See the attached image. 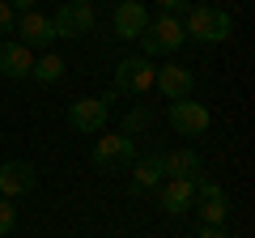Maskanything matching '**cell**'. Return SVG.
Returning a JSON list of instances; mask_svg holds the SVG:
<instances>
[{"label": "cell", "instance_id": "6", "mask_svg": "<svg viewBox=\"0 0 255 238\" xmlns=\"http://www.w3.org/2000/svg\"><path fill=\"white\" fill-rule=\"evenodd\" d=\"M51 26H55V38H85L98 26V13H94V4H60L51 13Z\"/></svg>", "mask_w": 255, "mask_h": 238}, {"label": "cell", "instance_id": "17", "mask_svg": "<svg viewBox=\"0 0 255 238\" xmlns=\"http://www.w3.org/2000/svg\"><path fill=\"white\" fill-rule=\"evenodd\" d=\"M64 68H68V64H64L60 55L43 51V55H34V68H30V77H34L38 85H55V81L64 77Z\"/></svg>", "mask_w": 255, "mask_h": 238}, {"label": "cell", "instance_id": "24", "mask_svg": "<svg viewBox=\"0 0 255 238\" xmlns=\"http://www.w3.org/2000/svg\"><path fill=\"white\" fill-rule=\"evenodd\" d=\"M13 13H26V9H38V0H9Z\"/></svg>", "mask_w": 255, "mask_h": 238}, {"label": "cell", "instance_id": "1", "mask_svg": "<svg viewBox=\"0 0 255 238\" xmlns=\"http://www.w3.org/2000/svg\"><path fill=\"white\" fill-rule=\"evenodd\" d=\"M140 55H174L183 43H187V34H183V21L174 17V13H157V17H149V26L140 30Z\"/></svg>", "mask_w": 255, "mask_h": 238}, {"label": "cell", "instance_id": "3", "mask_svg": "<svg viewBox=\"0 0 255 238\" xmlns=\"http://www.w3.org/2000/svg\"><path fill=\"white\" fill-rule=\"evenodd\" d=\"M90 157H94V166H102V170H128V166L136 162V145H132L128 132H98Z\"/></svg>", "mask_w": 255, "mask_h": 238}, {"label": "cell", "instance_id": "20", "mask_svg": "<svg viewBox=\"0 0 255 238\" xmlns=\"http://www.w3.org/2000/svg\"><path fill=\"white\" fill-rule=\"evenodd\" d=\"M13 230H17V204L9 196H0V238L13 234Z\"/></svg>", "mask_w": 255, "mask_h": 238}, {"label": "cell", "instance_id": "2", "mask_svg": "<svg viewBox=\"0 0 255 238\" xmlns=\"http://www.w3.org/2000/svg\"><path fill=\"white\" fill-rule=\"evenodd\" d=\"M153 73H157V64L149 60V55H128V60L115 64V85H111V90L115 94H132V98H145V94L153 90Z\"/></svg>", "mask_w": 255, "mask_h": 238}, {"label": "cell", "instance_id": "18", "mask_svg": "<svg viewBox=\"0 0 255 238\" xmlns=\"http://www.w3.org/2000/svg\"><path fill=\"white\" fill-rule=\"evenodd\" d=\"M153 123V107L149 102H136V107L124 111V123H119V132H128V136H140V132Z\"/></svg>", "mask_w": 255, "mask_h": 238}, {"label": "cell", "instance_id": "12", "mask_svg": "<svg viewBox=\"0 0 255 238\" xmlns=\"http://www.w3.org/2000/svg\"><path fill=\"white\" fill-rule=\"evenodd\" d=\"M157 166H162V179H204V162L196 149H166L157 153Z\"/></svg>", "mask_w": 255, "mask_h": 238}, {"label": "cell", "instance_id": "16", "mask_svg": "<svg viewBox=\"0 0 255 238\" xmlns=\"http://www.w3.org/2000/svg\"><path fill=\"white\" fill-rule=\"evenodd\" d=\"M183 34L196 38V43H209L213 38V4H191L187 17H183Z\"/></svg>", "mask_w": 255, "mask_h": 238}, {"label": "cell", "instance_id": "4", "mask_svg": "<svg viewBox=\"0 0 255 238\" xmlns=\"http://www.w3.org/2000/svg\"><path fill=\"white\" fill-rule=\"evenodd\" d=\"M107 123H111V102L102 98H77V102H68V128L73 132H81V136H98V132H107Z\"/></svg>", "mask_w": 255, "mask_h": 238}, {"label": "cell", "instance_id": "22", "mask_svg": "<svg viewBox=\"0 0 255 238\" xmlns=\"http://www.w3.org/2000/svg\"><path fill=\"white\" fill-rule=\"evenodd\" d=\"M191 4L187 0H157V13H174V17H179V13H187Z\"/></svg>", "mask_w": 255, "mask_h": 238}, {"label": "cell", "instance_id": "15", "mask_svg": "<svg viewBox=\"0 0 255 238\" xmlns=\"http://www.w3.org/2000/svg\"><path fill=\"white\" fill-rule=\"evenodd\" d=\"M128 170H132V192H136V196L153 192V187L162 183V166H157V153H149V157H136V162L128 166Z\"/></svg>", "mask_w": 255, "mask_h": 238}, {"label": "cell", "instance_id": "9", "mask_svg": "<svg viewBox=\"0 0 255 238\" xmlns=\"http://www.w3.org/2000/svg\"><path fill=\"white\" fill-rule=\"evenodd\" d=\"M191 209L200 213L204 226H226V217H230L226 192H221V183H213V179H200V183H196V204H191Z\"/></svg>", "mask_w": 255, "mask_h": 238}, {"label": "cell", "instance_id": "13", "mask_svg": "<svg viewBox=\"0 0 255 238\" xmlns=\"http://www.w3.org/2000/svg\"><path fill=\"white\" fill-rule=\"evenodd\" d=\"M196 183L200 179H166V183H157L162 192H157V204H162V213H170V217H183V213L196 204Z\"/></svg>", "mask_w": 255, "mask_h": 238}, {"label": "cell", "instance_id": "25", "mask_svg": "<svg viewBox=\"0 0 255 238\" xmlns=\"http://www.w3.org/2000/svg\"><path fill=\"white\" fill-rule=\"evenodd\" d=\"M64 4H90V0H64Z\"/></svg>", "mask_w": 255, "mask_h": 238}, {"label": "cell", "instance_id": "14", "mask_svg": "<svg viewBox=\"0 0 255 238\" xmlns=\"http://www.w3.org/2000/svg\"><path fill=\"white\" fill-rule=\"evenodd\" d=\"M30 68H34V51L17 38H4L0 43V77H9V81H26Z\"/></svg>", "mask_w": 255, "mask_h": 238}, {"label": "cell", "instance_id": "5", "mask_svg": "<svg viewBox=\"0 0 255 238\" xmlns=\"http://www.w3.org/2000/svg\"><path fill=\"white\" fill-rule=\"evenodd\" d=\"M166 123H170L179 136H200V132H209L213 115H209V107H204V102L179 98V102H170V107H166Z\"/></svg>", "mask_w": 255, "mask_h": 238}, {"label": "cell", "instance_id": "21", "mask_svg": "<svg viewBox=\"0 0 255 238\" xmlns=\"http://www.w3.org/2000/svg\"><path fill=\"white\" fill-rule=\"evenodd\" d=\"M13 26H17V13L9 0H0V34H13Z\"/></svg>", "mask_w": 255, "mask_h": 238}, {"label": "cell", "instance_id": "19", "mask_svg": "<svg viewBox=\"0 0 255 238\" xmlns=\"http://www.w3.org/2000/svg\"><path fill=\"white\" fill-rule=\"evenodd\" d=\"M230 34H234V17H230L226 9H213V38L209 43H226Z\"/></svg>", "mask_w": 255, "mask_h": 238}, {"label": "cell", "instance_id": "8", "mask_svg": "<svg viewBox=\"0 0 255 238\" xmlns=\"http://www.w3.org/2000/svg\"><path fill=\"white\" fill-rule=\"evenodd\" d=\"M153 90H162V98H170V102L191 98V94H196V73H191L187 64H157Z\"/></svg>", "mask_w": 255, "mask_h": 238}, {"label": "cell", "instance_id": "10", "mask_svg": "<svg viewBox=\"0 0 255 238\" xmlns=\"http://www.w3.org/2000/svg\"><path fill=\"white\" fill-rule=\"evenodd\" d=\"M38 183V174L30 162H21V157H13V162H0V196H9V200H17V196H30Z\"/></svg>", "mask_w": 255, "mask_h": 238}, {"label": "cell", "instance_id": "7", "mask_svg": "<svg viewBox=\"0 0 255 238\" xmlns=\"http://www.w3.org/2000/svg\"><path fill=\"white\" fill-rule=\"evenodd\" d=\"M13 34H17V43H26L30 51H47V47L55 43V26H51V17H47L43 9H26V13H17V26H13Z\"/></svg>", "mask_w": 255, "mask_h": 238}, {"label": "cell", "instance_id": "23", "mask_svg": "<svg viewBox=\"0 0 255 238\" xmlns=\"http://www.w3.org/2000/svg\"><path fill=\"white\" fill-rule=\"evenodd\" d=\"M196 238H226V226H200Z\"/></svg>", "mask_w": 255, "mask_h": 238}, {"label": "cell", "instance_id": "11", "mask_svg": "<svg viewBox=\"0 0 255 238\" xmlns=\"http://www.w3.org/2000/svg\"><path fill=\"white\" fill-rule=\"evenodd\" d=\"M111 26H115V38H124V43H136L140 30L149 26V9L140 4V0H119V4H115V17H111Z\"/></svg>", "mask_w": 255, "mask_h": 238}]
</instances>
